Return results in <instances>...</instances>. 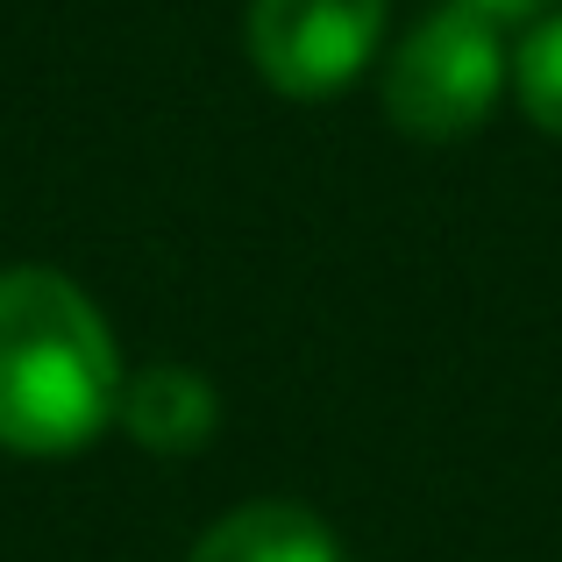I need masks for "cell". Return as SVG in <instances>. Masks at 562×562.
Here are the masks:
<instances>
[{"label":"cell","mask_w":562,"mask_h":562,"mask_svg":"<svg viewBox=\"0 0 562 562\" xmlns=\"http://www.w3.org/2000/svg\"><path fill=\"white\" fill-rule=\"evenodd\" d=\"M122 406V357L71 278L43 263L0 271V449L71 456Z\"/></svg>","instance_id":"6da1fadb"},{"label":"cell","mask_w":562,"mask_h":562,"mask_svg":"<svg viewBox=\"0 0 562 562\" xmlns=\"http://www.w3.org/2000/svg\"><path fill=\"white\" fill-rule=\"evenodd\" d=\"M498 86H506L498 22L470 8H435L384 71V114L420 143H456L492 114Z\"/></svg>","instance_id":"7a4b0ae2"},{"label":"cell","mask_w":562,"mask_h":562,"mask_svg":"<svg viewBox=\"0 0 562 562\" xmlns=\"http://www.w3.org/2000/svg\"><path fill=\"white\" fill-rule=\"evenodd\" d=\"M384 36V0H257L249 57L292 100L342 93Z\"/></svg>","instance_id":"3957f363"},{"label":"cell","mask_w":562,"mask_h":562,"mask_svg":"<svg viewBox=\"0 0 562 562\" xmlns=\"http://www.w3.org/2000/svg\"><path fill=\"white\" fill-rule=\"evenodd\" d=\"M114 413H122V427L150 456H192V449H206V435H214L221 398H214V384H206L200 371L157 363V371H143V378L122 384V406H114Z\"/></svg>","instance_id":"277c9868"},{"label":"cell","mask_w":562,"mask_h":562,"mask_svg":"<svg viewBox=\"0 0 562 562\" xmlns=\"http://www.w3.org/2000/svg\"><path fill=\"white\" fill-rule=\"evenodd\" d=\"M192 562H342V541L328 535V520H314L306 506H285V498H263V506H243L200 535Z\"/></svg>","instance_id":"5b68a950"},{"label":"cell","mask_w":562,"mask_h":562,"mask_svg":"<svg viewBox=\"0 0 562 562\" xmlns=\"http://www.w3.org/2000/svg\"><path fill=\"white\" fill-rule=\"evenodd\" d=\"M513 79H520L527 114H535L549 136H562V14H555V22H541L535 36L520 43V57H513Z\"/></svg>","instance_id":"8992f818"},{"label":"cell","mask_w":562,"mask_h":562,"mask_svg":"<svg viewBox=\"0 0 562 562\" xmlns=\"http://www.w3.org/2000/svg\"><path fill=\"white\" fill-rule=\"evenodd\" d=\"M449 8H470V14H484V22H527L541 0H449Z\"/></svg>","instance_id":"52a82bcc"}]
</instances>
